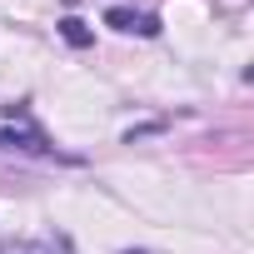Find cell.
Masks as SVG:
<instances>
[{
    "mask_svg": "<svg viewBox=\"0 0 254 254\" xmlns=\"http://www.w3.org/2000/svg\"><path fill=\"white\" fill-rule=\"evenodd\" d=\"M0 254H65L55 239H0Z\"/></svg>",
    "mask_w": 254,
    "mask_h": 254,
    "instance_id": "obj_1",
    "label": "cell"
},
{
    "mask_svg": "<svg viewBox=\"0 0 254 254\" xmlns=\"http://www.w3.org/2000/svg\"><path fill=\"white\" fill-rule=\"evenodd\" d=\"M105 20H110L115 30H140V35H155V30H160L155 15H130V10H110Z\"/></svg>",
    "mask_w": 254,
    "mask_h": 254,
    "instance_id": "obj_2",
    "label": "cell"
},
{
    "mask_svg": "<svg viewBox=\"0 0 254 254\" xmlns=\"http://www.w3.org/2000/svg\"><path fill=\"white\" fill-rule=\"evenodd\" d=\"M60 35H65L70 45H90V30H85L80 20H60Z\"/></svg>",
    "mask_w": 254,
    "mask_h": 254,
    "instance_id": "obj_3",
    "label": "cell"
}]
</instances>
